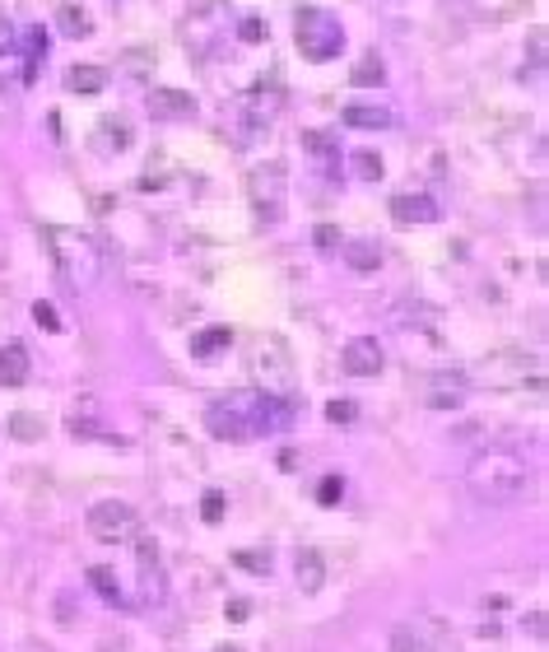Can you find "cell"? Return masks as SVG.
Wrapping results in <instances>:
<instances>
[{
	"label": "cell",
	"instance_id": "1",
	"mask_svg": "<svg viewBox=\"0 0 549 652\" xmlns=\"http://www.w3.org/2000/svg\"><path fill=\"white\" fill-rule=\"evenodd\" d=\"M294 424V401L289 396H270V392H228L219 401L205 406V429L224 443H247V438H266L280 434Z\"/></svg>",
	"mask_w": 549,
	"mask_h": 652
},
{
	"label": "cell",
	"instance_id": "2",
	"mask_svg": "<svg viewBox=\"0 0 549 652\" xmlns=\"http://www.w3.org/2000/svg\"><path fill=\"white\" fill-rule=\"evenodd\" d=\"M536 485V466L512 448H484L466 466V489L475 503L503 508V503H522Z\"/></svg>",
	"mask_w": 549,
	"mask_h": 652
},
{
	"label": "cell",
	"instance_id": "3",
	"mask_svg": "<svg viewBox=\"0 0 549 652\" xmlns=\"http://www.w3.org/2000/svg\"><path fill=\"white\" fill-rule=\"evenodd\" d=\"M42 238L52 247V261H56V271H61V280L75 294L98 289V280H103V252H98V243L89 233L66 229V224H42Z\"/></svg>",
	"mask_w": 549,
	"mask_h": 652
},
{
	"label": "cell",
	"instance_id": "4",
	"mask_svg": "<svg viewBox=\"0 0 549 652\" xmlns=\"http://www.w3.org/2000/svg\"><path fill=\"white\" fill-rule=\"evenodd\" d=\"M294 33H298V52H303V61H335V56L345 52V24L335 19V14L317 10V5H308V10H298L294 19Z\"/></svg>",
	"mask_w": 549,
	"mask_h": 652
},
{
	"label": "cell",
	"instance_id": "5",
	"mask_svg": "<svg viewBox=\"0 0 549 652\" xmlns=\"http://www.w3.org/2000/svg\"><path fill=\"white\" fill-rule=\"evenodd\" d=\"M284 182H289V168H284L280 159L261 163V168H252V177H247V196H252V210H256V224H261V229H275L284 219Z\"/></svg>",
	"mask_w": 549,
	"mask_h": 652
},
{
	"label": "cell",
	"instance_id": "6",
	"mask_svg": "<svg viewBox=\"0 0 549 652\" xmlns=\"http://www.w3.org/2000/svg\"><path fill=\"white\" fill-rule=\"evenodd\" d=\"M84 522H89V536H94V541H103V545H126V541H135V536H140V517H135L131 503H121V499L94 503Z\"/></svg>",
	"mask_w": 549,
	"mask_h": 652
},
{
	"label": "cell",
	"instance_id": "7",
	"mask_svg": "<svg viewBox=\"0 0 549 652\" xmlns=\"http://www.w3.org/2000/svg\"><path fill=\"white\" fill-rule=\"evenodd\" d=\"M284 94H280V84H252L247 94L238 98V136L242 140H256V136H266L270 122H275V112H280Z\"/></svg>",
	"mask_w": 549,
	"mask_h": 652
},
{
	"label": "cell",
	"instance_id": "8",
	"mask_svg": "<svg viewBox=\"0 0 549 652\" xmlns=\"http://www.w3.org/2000/svg\"><path fill=\"white\" fill-rule=\"evenodd\" d=\"M252 373H256V382H261V392L289 396V373H294V364H289V350H284L280 336H261L252 345Z\"/></svg>",
	"mask_w": 549,
	"mask_h": 652
},
{
	"label": "cell",
	"instance_id": "9",
	"mask_svg": "<svg viewBox=\"0 0 549 652\" xmlns=\"http://www.w3.org/2000/svg\"><path fill=\"white\" fill-rule=\"evenodd\" d=\"M340 364H345L349 378H377V373L387 368V354H382L377 336H354L345 350H340Z\"/></svg>",
	"mask_w": 549,
	"mask_h": 652
},
{
	"label": "cell",
	"instance_id": "10",
	"mask_svg": "<svg viewBox=\"0 0 549 652\" xmlns=\"http://www.w3.org/2000/svg\"><path fill=\"white\" fill-rule=\"evenodd\" d=\"M466 392H470V378L466 373H456V368H447V373H429V382H424V401H429V410H461L466 406Z\"/></svg>",
	"mask_w": 549,
	"mask_h": 652
},
{
	"label": "cell",
	"instance_id": "11",
	"mask_svg": "<svg viewBox=\"0 0 549 652\" xmlns=\"http://www.w3.org/2000/svg\"><path fill=\"white\" fill-rule=\"evenodd\" d=\"M438 201H433L429 191H401V196H391V219L401 224V229H424V224H438Z\"/></svg>",
	"mask_w": 549,
	"mask_h": 652
},
{
	"label": "cell",
	"instance_id": "12",
	"mask_svg": "<svg viewBox=\"0 0 549 652\" xmlns=\"http://www.w3.org/2000/svg\"><path fill=\"white\" fill-rule=\"evenodd\" d=\"M391 652H452V643H447V634H429V625H396Z\"/></svg>",
	"mask_w": 549,
	"mask_h": 652
},
{
	"label": "cell",
	"instance_id": "13",
	"mask_svg": "<svg viewBox=\"0 0 549 652\" xmlns=\"http://www.w3.org/2000/svg\"><path fill=\"white\" fill-rule=\"evenodd\" d=\"M303 150L312 154V163L322 168L326 182H335V177H340V150H335L331 131H303Z\"/></svg>",
	"mask_w": 549,
	"mask_h": 652
},
{
	"label": "cell",
	"instance_id": "14",
	"mask_svg": "<svg viewBox=\"0 0 549 652\" xmlns=\"http://www.w3.org/2000/svg\"><path fill=\"white\" fill-rule=\"evenodd\" d=\"M149 112H154V117H163V122L196 117V98L182 94V89H149Z\"/></svg>",
	"mask_w": 549,
	"mask_h": 652
},
{
	"label": "cell",
	"instance_id": "15",
	"mask_svg": "<svg viewBox=\"0 0 549 652\" xmlns=\"http://www.w3.org/2000/svg\"><path fill=\"white\" fill-rule=\"evenodd\" d=\"M28 373H33V359L19 340H10L5 350H0V387H24Z\"/></svg>",
	"mask_w": 549,
	"mask_h": 652
},
{
	"label": "cell",
	"instance_id": "16",
	"mask_svg": "<svg viewBox=\"0 0 549 652\" xmlns=\"http://www.w3.org/2000/svg\"><path fill=\"white\" fill-rule=\"evenodd\" d=\"M294 578H298V592H303V597H317L326 587V559L317 555V550H298Z\"/></svg>",
	"mask_w": 549,
	"mask_h": 652
},
{
	"label": "cell",
	"instance_id": "17",
	"mask_svg": "<svg viewBox=\"0 0 549 652\" xmlns=\"http://www.w3.org/2000/svg\"><path fill=\"white\" fill-rule=\"evenodd\" d=\"M340 252H345V266L349 271H377L382 266V247H377V238H349V243H340Z\"/></svg>",
	"mask_w": 549,
	"mask_h": 652
},
{
	"label": "cell",
	"instance_id": "18",
	"mask_svg": "<svg viewBox=\"0 0 549 652\" xmlns=\"http://www.w3.org/2000/svg\"><path fill=\"white\" fill-rule=\"evenodd\" d=\"M140 578H145V592L154 606H163V569H159V545L140 536Z\"/></svg>",
	"mask_w": 549,
	"mask_h": 652
},
{
	"label": "cell",
	"instance_id": "19",
	"mask_svg": "<svg viewBox=\"0 0 549 652\" xmlns=\"http://www.w3.org/2000/svg\"><path fill=\"white\" fill-rule=\"evenodd\" d=\"M345 126H354V131H387L396 117H391V108H373V103H349L345 112Z\"/></svg>",
	"mask_w": 549,
	"mask_h": 652
},
{
	"label": "cell",
	"instance_id": "20",
	"mask_svg": "<svg viewBox=\"0 0 549 652\" xmlns=\"http://www.w3.org/2000/svg\"><path fill=\"white\" fill-rule=\"evenodd\" d=\"M61 84H66V94H84V98L103 94V89H108V70L103 66H70Z\"/></svg>",
	"mask_w": 549,
	"mask_h": 652
},
{
	"label": "cell",
	"instance_id": "21",
	"mask_svg": "<svg viewBox=\"0 0 549 652\" xmlns=\"http://www.w3.org/2000/svg\"><path fill=\"white\" fill-rule=\"evenodd\" d=\"M228 345H233V326H205L191 336V359H215Z\"/></svg>",
	"mask_w": 549,
	"mask_h": 652
},
{
	"label": "cell",
	"instance_id": "22",
	"mask_svg": "<svg viewBox=\"0 0 549 652\" xmlns=\"http://www.w3.org/2000/svg\"><path fill=\"white\" fill-rule=\"evenodd\" d=\"M19 56L28 66V80H38V66L47 61V28H24V38H14Z\"/></svg>",
	"mask_w": 549,
	"mask_h": 652
},
{
	"label": "cell",
	"instance_id": "23",
	"mask_svg": "<svg viewBox=\"0 0 549 652\" xmlns=\"http://www.w3.org/2000/svg\"><path fill=\"white\" fill-rule=\"evenodd\" d=\"M10 84H33V80H28V66L19 56V47H14V38H5L0 42V89H10Z\"/></svg>",
	"mask_w": 549,
	"mask_h": 652
},
{
	"label": "cell",
	"instance_id": "24",
	"mask_svg": "<svg viewBox=\"0 0 549 652\" xmlns=\"http://www.w3.org/2000/svg\"><path fill=\"white\" fill-rule=\"evenodd\" d=\"M89 578V587H94L98 597L108 601V606H126V597H121V583H117V573L108 569V564H94V569L84 573Z\"/></svg>",
	"mask_w": 549,
	"mask_h": 652
},
{
	"label": "cell",
	"instance_id": "25",
	"mask_svg": "<svg viewBox=\"0 0 549 652\" xmlns=\"http://www.w3.org/2000/svg\"><path fill=\"white\" fill-rule=\"evenodd\" d=\"M349 80L359 84V89H377V84L387 80V66H382V56H377V52L359 56V66H354V75H349Z\"/></svg>",
	"mask_w": 549,
	"mask_h": 652
},
{
	"label": "cell",
	"instance_id": "26",
	"mask_svg": "<svg viewBox=\"0 0 549 652\" xmlns=\"http://www.w3.org/2000/svg\"><path fill=\"white\" fill-rule=\"evenodd\" d=\"M349 168H354V177H359V182H382V173H387L382 154H373V150H354V154H349Z\"/></svg>",
	"mask_w": 549,
	"mask_h": 652
},
{
	"label": "cell",
	"instance_id": "27",
	"mask_svg": "<svg viewBox=\"0 0 549 652\" xmlns=\"http://www.w3.org/2000/svg\"><path fill=\"white\" fill-rule=\"evenodd\" d=\"M66 429H70V434H80V438H94L98 434V406H94V401H75Z\"/></svg>",
	"mask_w": 549,
	"mask_h": 652
},
{
	"label": "cell",
	"instance_id": "28",
	"mask_svg": "<svg viewBox=\"0 0 549 652\" xmlns=\"http://www.w3.org/2000/svg\"><path fill=\"white\" fill-rule=\"evenodd\" d=\"M56 24H61V33H66V38H84V33L94 28V19H89L80 5H61V10H56Z\"/></svg>",
	"mask_w": 549,
	"mask_h": 652
},
{
	"label": "cell",
	"instance_id": "29",
	"mask_svg": "<svg viewBox=\"0 0 549 652\" xmlns=\"http://www.w3.org/2000/svg\"><path fill=\"white\" fill-rule=\"evenodd\" d=\"M233 564H238L242 573L266 578V573H270V550H233Z\"/></svg>",
	"mask_w": 549,
	"mask_h": 652
},
{
	"label": "cell",
	"instance_id": "30",
	"mask_svg": "<svg viewBox=\"0 0 549 652\" xmlns=\"http://www.w3.org/2000/svg\"><path fill=\"white\" fill-rule=\"evenodd\" d=\"M340 499H345V476H326L322 485H317V503H322V508H335Z\"/></svg>",
	"mask_w": 549,
	"mask_h": 652
},
{
	"label": "cell",
	"instance_id": "31",
	"mask_svg": "<svg viewBox=\"0 0 549 652\" xmlns=\"http://www.w3.org/2000/svg\"><path fill=\"white\" fill-rule=\"evenodd\" d=\"M201 517L210 522V527H219V522H224V494H219V489H210V494L201 499Z\"/></svg>",
	"mask_w": 549,
	"mask_h": 652
},
{
	"label": "cell",
	"instance_id": "32",
	"mask_svg": "<svg viewBox=\"0 0 549 652\" xmlns=\"http://www.w3.org/2000/svg\"><path fill=\"white\" fill-rule=\"evenodd\" d=\"M354 415H359V410H354V401H340V396H335V401H326V420H331V424H354Z\"/></svg>",
	"mask_w": 549,
	"mask_h": 652
},
{
	"label": "cell",
	"instance_id": "33",
	"mask_svg": "<svg viewBox=\"0 0 549 652\" xmlns=\"http://www.w3.org/2000/svg\"><path fill=\"white\" fill-rule=\"evenodd\" d=\"M238 38L247 42V47H256V42H266V24H261L256 14H247V19L238 24Z\"/></svg>",
	"mask_w": 549,
	"mask_h": 652
},
{
	"label": "cell",
	"instance_id": "34",
	"mask_svg": "<svg viewBox=\"0 0 549 652\" xmlns=\"http://www.w3.org/2000/svg\"><path fill=\"white\" fill-rule=\"evenodd\" d=\"M312 243L322 247V252H340V243H345V238H340V229H335V224H317Z\"/></svg>",
	"mask_w": 549,
	"mask_h": 652
},
{
	"label": "cell",
	"instance_id": "35",
	"mask_svg": "<svg viewBox=\"0 0 549 652\" xmlns=\"http://www.w3.org/2000/svg\"><path fill=\"white\" fill-rule=\"evenodd\" d=\"M14 434H19V438H42V424L33 420L28 410H19V415H14Z\"/></svg>",
	"mask_w": 549,
	"mask_h": 652
},
{
	"label": "cell",
	"instance_id": "36",
	"mask_svg": "<svg viewBox=\"0 0 549 652\" xmlns=\"http://www.w3.org/2000/svg\"><path fill=\"white\" fill-rule=\"evenodd\" d=\"M33 317H38V326H47V331H61V317L52 313V303H33Z\"/></svg>",
	"mask_w": 549,
	"mask_h": 652
},
{
	"label": "cell",
	"instance_id": "37",
	"mask_svg": "<svg viewBox=\"0 0 549 652\" xmlns=\"http://www.w3.org/2000/svg\"><path fill=\"white\" fill-rule=\"evenodd\" d=\"M247 615H252V606H247V601H233V606H228V620H247Z\"/></svg>",
	"mask_w": 549,
	"mask_h": 652
},
{
	"label": "cell",
	"instance_id": "38",
	"mask_svg": "<svg viewBox=\"0 0 549 652\" xmlns=\"http://www.w3.org/2000/svg\"><path fill=\"white\" fill-rule=\"evenodd\" d=\"M526 629H531V639H545V615H531V620H526Z\"/></svg>",
	"mask_w": 549,
	"mask_h": 652
},
{
	"label": "cell",
	"instance_id": "39",
	"mask_svg": "<svg viewBox=\"0 0 549 652\" xmlns=\"http://www.w3.org/2000/svg\"><path fill=\"white\" fill-rule=\"evenodd\" d=\"M215 652H238V648H215Z\"/></svg>",
	"mask_w": 549,
	"mask_h": 652
}]
</instances>
